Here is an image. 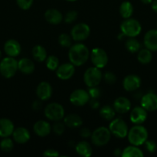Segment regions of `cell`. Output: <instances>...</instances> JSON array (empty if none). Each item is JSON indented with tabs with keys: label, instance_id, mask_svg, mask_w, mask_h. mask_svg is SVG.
<instances>
[{
	"label": "cell",
	"instance_id": "1",
	"mask_svg": "<svg viewBox=\"0 0 157 157\" xmlns=\"http://www.w3.org/2000/svg\"><path fill=\"white\" fill-rule=\"evenodd\" d=\"M69 61L73 65L79 67L83 65L90 57L89 48L82 43H77L69 48Z\"/></svg>",
	"mask_w": 157,
	"mask_h": 157
},
{
	"label": "cell",
	"instance_id": "2",
	"mask_svg": "<svg viewBox=\"0 0 157 157\" xmlns=\"http://www.w3.org/2000/svg\"><path fill=\"white\" fill-rule=\"evenodd\" d=\"M128 140L131 145L141 146L144 144L148 140L149 133L146 127L141 124H136L133 126L128 132Z\"/></svg>",
	"mask_w": 157,
	"mask_h": 157
},
{
	"label": "cell",
	"instance_id": "3",
	"mask_svg": "<svg viewBox=\"0 0 157 157\" xmlns=\"http://www.w3.org/2000/svg\"><path fill=\"white\" fill-rule=\"evenodd\" d=\"M120 30L126 37L135 38L141 33L142 25L135 18H126L120 25Z\"/></svg>",
	"mask_w": 157,
	"mask_h": 157
},
{
	"label": "cell",
	"instance_id": "4",
	"mask_svg": "<svg viewBox=\"0 0 157 157\" xmlns=\"http://www.w3.org/2000/svg\"><path fill=\"white\" fill-rule=\"evenodd\" d=\"M18 70V61L15 58L8 56L0 61V74L5 78H12Z\"/></svg>",
	"mask_w": 157,
	"mask_h": 157
},
{
	"label": "cell",
	"instance_id": "5",
	"mask_svg": "<svg viewBox=\"0 0 157 157\" xmlns=\"http://www.w3.org/2000/svg\"><path fill=\"white\" fill-rule=\"evenodd\" d=\"M111 138V132L109 128L99 127L95 129L91 135V140L93 145L96 147H103L109 142Z\"/></svg>",
	"mask_w": 157,
	"mask_h": 157
},
{
	"label": "cell",
	"instance_id": "6",
	"mask_svg": "<svg viewBox=\"0 0 157 157\" xmlns=\"http://www.w3.org/2000/svg\"><path fill=\"white\" fill-rule=\"evenodd\" d=\"M103 79V73L100 68L96 67H89L85 71L83 75V80L85 84L89 87L98 86Z\"/></svg>",
	"mask_w": 157,
	"mask_h": 157
},
{
	"label": "cell",
	"instance_id": "7",
	"mask_svg": "<svg viewBox=\"0 0 157 157\" xmlns=\"http://www.w3.org/2000/svg\"><path fill=\"white\" fill-rule=\"evenodd\" d=\"M109 129L111 134L119 139L126 137L129 132L127 124L122 118H114L112 120L109 124Z\"/></svg>",
	"mask_w": 157,
	"mask_h": 157
},
{
	"label": "cell",
	"instance_id": "8",
	"mask_svg": "<svg viewBox=\"0 0 157 157\" xmlns=\"http://www.w3.org/2000/svg\"><path fill=\"white\" fill-rule=\"evenodd\" d=\"M46 117L49 121H58L63 119L65 117V110L58 103H50L44 110Z\"/></svg>",
	"mask_w": 157,
	"mask_h": 157
},
{
	"label": "cell",
	"instance_id": "9",
	"mask_svg": "<svg viewBox=\"0 0 157 157\" xmlns=\"http://www.w3.org/2000/svg\"><path fill=\"white\" fill-rule=\"evenodd\" d=\"M90 27L86 23H78L75 25L71 30V37L76 42H80L86 40L90 35Z\"/></svg>",
	"mask_w": 157,
	"mask_h": 157
},
{
	"label": "cell",
	"instance_id": "10",
	"mask_svg": "<svg viewBox=\"0 0 157 157\" xmlns=\"http://www.w3.org/2000/svg\"><path fill=\"white\" fill-rule=\"evenodd\" d=\"M91 61L95 67L103 68L106 67L109 61V58L106 51L100 48H95L90 53Z\"/></svg>",
	"mask_w": 157,
	"mask_h": 157
},
{
	"label": "cell",
	"instance_id": "11",
	"mask_svg": "<svg viewBox=\"0 0 157 157\" xmlns=\"http://www.w3.org/2000/svg\"><path fill=\"white\" fill-rule=\"evenodd\" d=\"M90 100V96L87 90L84 89H76L71 93L69 101L73 105L77 107H83L88 104Z\"/></svg>",
	"mask_w": 157,
	"mask_h": 157
},
{
	"label": "cell",
	"instance_id": "12",
	"mask_svg": "<svg viewBox=\"0 0 157 157\" xmlns=\"http://www.w3.org/2000/svg\"><path fill=\"white\" fill-rule=\"evenodd\" d=\"M55 74L60 80L66 81L70 79L75 74V65L71 62L60 64L55 70Z\"/></svg>",
	"mask_w": 157,
	"mask_h": 157
},
{
	"label": "cell",
	"instance_id": "13",
	"mask_svg": "<svg viewBox=\"0 0 157 157\" xmlns=\"http://www.w3.org/2000/svg\"><path fill=\"white\" fill-rule=\"evenodd\" d=\"M141 78L136 75H129L126 76L123 79V88L126 91L132 92L136 90L141 86Z\"/></svg>",
	"mask_w": 157,
	"mask_h": 157
},
{
	"label": "cell",
	"instance_id": "14",
	"mask_svg": "<svg viewBox=\"0 0 157 157\" xmlns=\"http://www.w3.org/2000/svg\"><path fill=\"white\" fill-rule=\"evenodd\" d=\"M141 106L147 111L157 110V94L153 92H149L141 98Z\"/></svg>",
	"mask_w": 157,
	"mask_h": 157
},
{
	"label": "cell",
	"instance_id": "15",
	"mask_svg": "<svg viewBox=\"0 0 157 157\" xmlns=\"http://www.w3.org/2000/svg\"><path fill=\"white\" fill-rule=\"evenodd\" d=\"M129 119L135 125L142 124L147 119V110H145L142 106L134 107L130 113Z\"/></svg>",
	"mask_w": 157,
	"mask_h": 157
},
{
	"label": "cell",
	"instance_id": "16",
	"mask_svg": "<svg viewBox=\"0 0 157 157\" xmlns=\"http://www.w3.org/2000/svg\"><path fill=\"white\" fill-rule=\"evenodd\" d=\"M36 95L42 101H47L52 95V87L49 82L42 81L36 87Z\"/></svg>",
	"mask_w": 157,
	"mask_h": 157
},
{
	"label": "cell",
	"instance_id": "17",
	"mask_svg": "<svg viewBox=\"0 0 157 157\" xmlns=\"http://www.w3.org/2000/svg\"><path fill=\"white\" fill-rule=\"evenodd\" d=\"M22 48L19 42L15 39H9L4 44V52L8 56L15 58L21 53Z\"/></svg>",
	"mask_w": 157,
	"mask_h": 157
},
{
	"label": "cell",
	"instance_id": "18",
	"mask_svg": "<svg viewBox=\"0 0 157 157\" xmlns=\"http://www.w3.org/2000/svg\"><path fill=\"white\" fill-rule=\"evenodd\" d=\"M144 45L152 52L157 51V29L149 30L145 34L143 38Z\"/></svg>",
	"mask_w": 157,
	"mask_h": 157
},
{
	"label": "cell",
	"instance_id": "19",
	"mask_svg": "<svg viewBox=\"0 0 157 157\" xmlns=\"http://www.w3.org/2000/svg\"><path fill=\"white\" fill-rule=\"evenodd\" d=\"M113 108L116 113L120 114L126 113L131 109L130 101L125 97H119L114 101Z\"/></svg>",
	"mask_w": 157,
	"mask_h": 157
},
{
	"label": "cell",
	"instance_id": "20",
	"mask_svg": "<svg viewBox=\"0 0 157 157\" xmlns=\"http://www.w3.org/2000/svg\"><path fill=\"white\" fill-rule=\"evenodd\" d=\"M33 131L37 136L40 137H45L50 134L52 131V127L46 121H38L33 125Z\"/></svg>",
	"mask_w": 157,
	"mask_h": 157
},
{
	"label": "cell",
	"instance_id": "21",
	"mask_svg": "<svg viewBox=\"0 0 157 157\" xmlns=\"http://www.w3.org/2000/svg\"><path fill=\"white\" fill-rule=\"evenodd\" d=\"M30 133L26 128L22 127H17L12 133V137L17 144H23L27 143L30 140Z\"/></svg>",
	"mask_w": 157,
	"mask_h": 157
},
{
	"label": "cell",
	"instance_id": "22",
	"mask_svg": "<svg viewBox=\"0 0 157 157\" xmlns=\"http://www.w3.org/2000/svg\"><path fill=\"white\" fill-rule=\"evenodd\" d=\"M45 19L52 25H58L62 21L63 15L60 11L56 9H47L45 12Z\"/></svg>",
	"mask_w": 157,
	"mask_h": 157
},
{
	"label": "cell",
	"instance_id": "23",
	"mask_svg": "<svg viewBox=\"0 0 157 157\" xmlns=\"http://www.w3.org/2000/svg\"><path fill=\"white\" fill-rule=\"evenodd\" d=\"M15 127L11 120L8 118L0 119V137H9L12 135Z\"/></svg>",
	"mask_w": 157,
	"mask_h": 157
},
{
	"label": "cell",
	"instance_id": "24",
	"mask_svg": "<svg viewBox=\"0 0 157 157\" xmlns=\"http://www.w3.org/2000/svg\"><path fill=\"white\" fill-rule=\"evenodd\" d=\"M63 122L66 127L75 129L81 127L83 124V119L76 113H69L63 118Z\"/></svg>",
	"mask_w": 157,
	"mask_h": 157
},
{
	"label": "cell",
	"instance_id": "25",
	"mask_svg": "<svg viewBox=\"0 0 157 157\" xmlns=\"http://www.w3.org/2000/svg\"><path fill=\"white\" fill-rule=\"evenodd\" d=\"M18 69L22 74H25V75H31L35 71V64L29 58H21L18 61Z\"/></svg>",
	"mask_w": 157,
	"mask_h": 157
},
{
	"label": "cell",
	"instance_id": "26",
	"mask_svg": "<svg viewBox=\"0 0 157 157\" xmlns=\"http://www.w3.org/2000/svg\"><path fill=\"white\" fill-rule=\"evenodd\" d=\"M75 151L77 154L83 157L92 156V149L90 144L87 141H80L75 145Z\"/></svg>",
	"mask_w": 157,
	"mask_h": 157
},
{
	"label": "cell",
	"instance_id": "27",
	"mask_svg": "<svg viewBox=\"0 0 157 157\" xmlns=\"http://www.w3.org/2000/svg\"><path fill=\"white\" fill-rule=\"evenodd\" d=\"M32 57L38 62L45 61L47 58V52L43 46L37 44L33 47L32 50Z\"/></svg>",
	"mask_w": 157,
	"mask_h": 157
},
{
	"label": "cell",
	"instance_id": "28",
	"mask_svg": "<svg viewBox=\"0 0 157 157\" xmlns=\"http://www.w3.org/2000/svg\"><path fill=\"white\" fill-rule=\"evenodd\" d=\"M134 12V7L129 1H124L119 6V14L123 18H131Z\"/></svg>",
	"mask_w": 157,
	"mask_h": 157
},
{
	"label": "cell",
	"instance_id": "29",
	"mask_svg": "<svg viewBox=\"0 0 157 157\" xmlns=\"http://www.w3.org/2000/svg\"><path fill=\"white\" fill-rule=\"evenodd\" d=\"M137 60L142 64H147L151 62L152 59V51L149 50L148 48L140 49L137 52Z\"/></svg>",
	"mask_w": 157,
	"mask_h": 157
},
{
	"label": "cell",
	"instance_id": "30",
	"mask_svg": "<svg viewBox=\"0 0 157 157\" xmlns=\"http://www.w3.org/2000/svg\"><path fill=\"white\" fill-rule=\"evenodd\" d=\"M144 156L143 151L137 146L131 145L126 147L123 150V157H143Z\"/></svg>",
	"mask_w": 157,
	"mask_h": 157
},
{
	"label": "cell",
	"instance_id": "31",
	"mask_svg": "<svg viewBox=\"0 0 157 157\" xmlns=\"http://www.w3.org/2000/svg\"><path fill=\"white\" fill-rule=\"evenodd\" d=\"M99 115L103 119L108 121H111L115 118V110H114L113 107H111V106L109 105H105L100 108Z\"/></svg>",
	"mask_w": 157,
	"mask_h": 157
},
{
	"label": "cell",
	"instance_id": "32",
	"mask_svg": "<svg viewBox=\"0 0 157 157\" xmlns=\"http://www.w3.org/2000/svg\"><path fill=\"white\" fill-rule=\"evenodd\" d=\"M125 47L130 53H136L141 48V44L135 38H129L125 43Z\"/></svg>",
	"mask_w": 157,
	"mask_h": 157
},
{
	"label": "cell",
	"instance_id": "33",
	"mask_svg": "<svg viewBox=\"0 0 157 157\" xmlns=\"http://www.w3.org/2000/svg\"><path fill=\"white\" fill-rule=\"evenodd\" d=\"M13 147V141L9 137H4L0 141V149L4 153H10Z\"/></svg>",
	"mask_w": 157,
	"mask_h": 157
},
{
	"label": "cell",
	"instance_id": "34",
	"mask_svg": "<svg viewBox=\"0 0 157 157\" xmlns=\"http://www.w3.org/2000/svg\"><path fill=\"white\" fill-rule=\"evenodd\" d=\"M46 67L50 71H55L59 66V60L55 55H49L46 60Z\"/></svg>",
	"mask_w": 157,
	"mask_h": 157
},
{
	"label": "cell",
	"instance_id": "35",
	"mask_svg": "<svg viewBox=\"0 0 157 157\" xmlns=\"http://www.w3.org/2000/svg\"><path fill=\"white\" fill-rule=\"evenodd\" d=\"M58 44L62 48H70L72 46V37L66 33H62L58 36Z\"/></svg>",
	"mask_w": 157,
	"mask_h": 157
},
{
	"label": "cell",
	"instance_id": "36",
	"mask_svg": "<svg viewBox=\"0 0 157 157\" xmlns=\"http://www.w3.org/2000/svg\"><path fill=\"white\" fill-rule=\"evenodd\" d=\"M77 17H78V12L75 10H71L63 16V20L66 24H71L77 19Z\"/></svg>",
	"mask_w": 157,
	"mask_h": 157
},
{
	"label": "cell",
	"instance_id": "37",
	"mask_svg": "<svg viewBox=\"0 0 157 157\" xmlns=\"http://www.w3.org/2000/svg\"><path fill=\"white\" fill-rule=\"evenodd\" d=\"M55 124L52 125V130H53L54 133L56 135H60L62 134L65 131V127H66V125H65L64 122L62 123L59 122V121H55Z\"/></svg>",
	"mask_w": 157,
	"mask_h": 157
},
{
	"label": "cell",
	"instance_id": "38",
	"mask_svg": "<svg viewBox=\"0 0 157 157\" xmlns=\"http://www.w3.org/2000/svg\"><path fill=\"white\" fill-rule=\"evenodd\" d=\"M34 0H16L17 6L22 10H28L32 7Z\"/></svg>",
	"mask_w": 157,
	"mask_h": 157
},
{
	"label": "cell",
	"instance_id": "39",
	"mask_svg": "<svg viewBox=\"0 0 157 157\" xmlns=\"http://www.w3.org/2000/svg\"><path fill=\"white\" fill-rule=\"evenodd\" d=\"M103 78L108 84H114L117 81L116 75L111 71H107L103 75Z\"/></svg>",
	"mask_w": 157,
	"mask_h": 157
},
{
	"label": "cell",
	"instance_id": "40",
	"mask_svg": "<svg viewBox=\"0 0 157 157\" xmlns=\"http://www.w3.org/2000/svg\"><path fill=\"white\" fill-rule=\"evenodd\" d=\"M144 145H145V149L147 150L148 153H153L156 151L157 145L156 144H155V141L147 140L144 143Z\"/></svg>",
	"mask_w": 157,
	"mask_h": 157
},
{
	"label": "cell",
	"instance_id": "41",
	"mask_svg": "<svg viewBox=\"0 0 157 157\" xmlns=\"http://www.w3.org/2000/svg\"><path fill=\"white\" fill-rule=\"evenodd\" d=\"M88 93L90 96V98H93V99H99L102 94L101 90L99 87H97V86L89 87V90H88Z\"/></svg>",
	"mask_w": 157,
	"mask_h": 157
},
{
	"label": "cell",
	"instance_id": "42",
	"mask_svg": "<svg viewBox=\"0 0 157 157\" xmlns=\"http://www.w3.org/2000/svg\"><path fill=\"white\" fill-rule=\"evenodd\" d=\"M42 155L46 157H57L59 156L60 154L57 150H54V149H48V150H45Z\"/></svg>",
	"mask_w": 157,
	"mask_h": 157
},
{
	"label": "cell",
	"instance_id": "43",
	"mask_svg": "<svg viewBox=\"0 0 157 157\" xmlns=\"http://www.w3.org/2000/svg\"><path fill=\"white\" fill-rule=\"evenodd\" d=\"M89 107L92 109V110H97L100 107V104L99 102L98 99H93V98H90L89 103Z\"/></svg>",
	"mask_w": 157,
	"mask_h": 157
},
{
	"label": "cell",
	"instance_id": "44",
	"mask_svg": "<svg viewBox=\"0 0 157 157\" xmlns=\"http://www.w3.org/2000/svg\"><path fill=\"white\" fill-rule=\"evenodd\" d=\"M79 134H80V136H82V137L89 138V137H91V135H92V132H91L90 130H89L88 128H86V127H84V128L81 129V130H80V132H79Z\"/></svg>",
	"mask_w": 157,
	"mask_h": 157
},
{
	"label": "cell",
	"instance_id": "45",
	"mask_svg": "<svg viewBox=\"0 0 157 157\" xmlns=\"http://www.w3.org/2000/svg\"><path fill=\"white\" fill-rule=\"evenodd\" d=\"M42 104L41 100L35 101L32 104V108L34 110H39L42 108Z\"/></svg>",
	"mask_w": 157,
	"mask_h": 157
},
{
	"label": "cell",
	"instance_id": "46",
	"mask_svg": "<svg viewBox=\"0 0 157 157\" xmlns=\"http://www.w3.org/2000/svg\"><path fill=\"white\" fill-rule=\"evenodd\" d=\"M122 153H123V150L119 148L115 149L113 151V155L115 156H122Z\"/></svg>",
	"mask_w": 157,
	"mask_h": 157
},
{
	"label": "cell",
	"instance_id": "47",
	"mask_svg": "<svg viewBox=\"0 0 157 157\" xmlns=\"http://www.w3.org/2000/svg\"><path fill=\"white\" fill-rule=\"evenodd\" d=\"M152 4V10L154 11L155 12L157 13V0H153L152 2L151 3Z\"/></svg>",
	"mask_w": 157,
	"mask_h": 157
},
{
	"label": "cell",
	"instance_id": "48",
	"mask_svg": "<svg viewBox=\"0 0 157 157\" xmlns=\"http://www.w3.org/2000/svg\"><path fill=\"white\" fill-rule=\"evenodd\" d=\"M140 1H141L143 3V4L147 5V4H151V3L152 2V1H153V0H140Z\"/></svg>",
	"mask_w": 157,
	"mask_h": 157
},
{
	"label": "cell",
	"instance_id": "49",
	"mask_svg": "<svg viewBox=\"0 0 157 157\" xmlns=\"http://www.w3.org/2000/svg\"><path fill=\"white\" fill-rule=\"evenodd\" d=\"M66 1H68V2H75V1H77V0H66Z\"/></svg>",
	"mask_w": 157,
	"mask_h": 157
},
{
	"label": "cell",
	"instance_id": "50",
	"mask_svg": "<svg viewBox=\"0 0 157 157\" xmlns=\"http://www.w3.org/2000/svg\"><path fill=\"white\" fill-rule=\"evenodd\" d=\"M1 58H2V52L1 51H0V60H1Z\"/></svg>",
	"mask_w": 157,
	"mask_h": 157
}]
</instances>
